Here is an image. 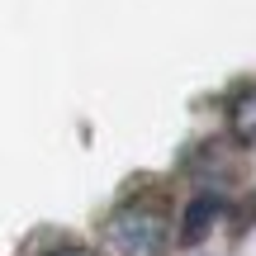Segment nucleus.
Listing matches in <instances>:
<instances>
[{
    "label": "nucleus",
    "mask_w": 256,
    "mask_h": 256,
    "mask_svg": "<svg viewBox=\"0 0 256 256\" xmlns=\"http://www.w3.org/2000/svg\"><path fill=\"white\" fill-rule=\"evenodd\" d=\"M104 242L119 256H162L166 247V218L152 204H128L104 223Z\"/></svg>",
    "instance_id": "f257e3e1"
},
{
    "label": "nucleus",
    "mask_w": 256,
    "mask_h": 256,
    "mask_svg": "<svg viewBox=\"0 0 256 256\" xmlns=\"http://www.w3.org/2000/svg\"><path fill=\"white\" fill-rule=\"evenodd\" d=\"M218 214H223V200H218V194H194V200L185 204V214H180V228H176L180 247L204 242L214 232V223H218Z\"/></svg>",
    "instance_id": "f03ea898"
},
{
    "label": "nucleus",
    "mask_w": 256,
    "mask_h": 256,
    "mask_svg": "<svg viewBox=\"0 0 256 256\" xmlns=\"http://www.w3.org/2000/svg\"><path fill=\"white\" fill-rule=\"evenodd\" d=\"M228 128H232L238 142L256 147V90H242L238 100L228 104Z\"/></svg>",
    "instance_id": "7ed1b4c3"
},
{
    "label": "nucleus",
    "mask_w": 256,
    "mask_h": 256,
    "mask_svg": "<svg viewBox=\"0 0 256 256\" xmlns=\"http://www.w3.org/2000/svg\"><path fill=\"white\" fill-rule=\"evenodd\" d=\"M52 256H90V252H81V247H66V252H52Z\"/></svg>",
    "instance_id": "20e7f679"
}]
</instances>
